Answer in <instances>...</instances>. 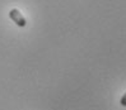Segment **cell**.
I'll use <instances>...</instances> for the list:
<instances>
[{"label":"cell","instance_id":"obj_2","mask_svg":"<svg viewBox=\"0 0 126 110\" xmlns=\"http://www.w3.org/2000/svg\"><path fill=\"white\" fill-rule=\"evenodd\" d=\"M120 104H121L122 106H126V92L124 94V96L121 98V100H120Z\"/></svg>","mask_w":126,"mask_h":110},{"label":"cell","instance_id":"obj_1","mask_svg":"<svg viewBox=\"0 0 126 110\" xmlns=\"http://www.w3.org/2000/svg\"><path fill=\"white\" fill-rule=\"evenodd\" d=\"M9 17H10V19H12L18 27L23 28V27L27 25V20H26V18L22 15V13H20L18 9H16V8L12 9V10L9 11Z\"/></svg>","mask_w":126,"mask_h":110}]
</instances>
